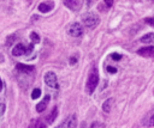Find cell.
Listing matches in <instances>:
<instances>
[{
  "mask_svg": "<svg viewBox=\"0 0 154 128\" xmlns=\"http://www.w3.org/2000/svg\"><path fill=\"white\" fill-rule=\"evenodd\" d=\"M24 54H27V47L23 43H18L12 49V55L13 56H21V55H24Z\"/></svg>",
  "mask_w": 154,
  "mask_h": 128,
  "instance_id": "cell-8",
  "label": "cell"
},
{
  "mask_svg": "<svg viewBox=\"0 0 154 128\" xmlns=\"http://www.w3.org/2000/svg\"><path fill=\"white\" fill-rule=\"evenodd\" d=\"M64 4L71 10H78L81 6V0H64Z\"/></svg>",
  "mask_w": 154,
  "mask_h": 128,
  "instance_id": "cell-9",
  "label": "cell"
},
{
  "mask_svg": "<svg viewBox=\"0 0 154 128\" xmlns=\"http://www.w3.org/2000/svg\"><path fill=\"white\" fill-rule=\"evenodd\" d=\"M69 34L74 37H80L83 34V29L80 23H72L69 28Z\"/></svg>",
  "mask_w": 154,
  "mask_h": 128,
  "instance_id": "cell-5",
  "label": "cell"
},
{
  "mask_svg": "<svg viewBox=\"0 0 154 128\" xmlns=\"http://www.w3.org/2000/svg\"><path fill=\"white\" fill-rule=\"evenodd\" d=\"M54 7V3L51 1V0H48V1H43L39 5V11L42 12V13H47L49 12Z\"/></svg>",
  "mask_w": 154,
  "mask_h": 128,
  "instance_id": "cell-7",
  "label": "cell"
},
{
  "mask_svg": "<svg viewBox=\"0 0 154 128\" xmlns=\"http://www.w3.org/2000/svg\"><path fill=\"white\" fill-rule=\"evenodd\" d=\"M83 23H84L85 26H88L90 29H94L99 24V17L94 13H91V12L85 13L83 16Z\"/></svg>",
  "mask_w": 154,
  "mask_h": 128,
  "instance_id": "cell-2",
  "label": "cell"
},
{
  "mask_svg": "<svg viewBox=\"0 0 154 128\" xmlns=\"http://www.w3.org/2000/svg\"><path fill=\"white\" fill-rule=\"evenodd\" d=\"M70 63L72 65V63H76V57H71V60H70Z\"/></svg>",
  "mask_w": 154,
  "mask_h": 128,
  "instance_id": "cell-23",
  "label": "cell"
},
{
  "mask_svg": "<svg viewBox=\"0 0 154 128\" xmlns=\"http://www.w3.org/2000/svg\"><path fill=\"white\" fill-rule=\"evenodd\" d=\"M146 22H147L149 25L154 26V18H147V19H146Z\"/></svg>",
  "mask_w": 154,
  "mask_h": 128,
  "instance_id": "cell-20",
  "label": "cell"
},
{
  "mask_svg": "<svg viewBox=\"0 0 154 128\" xmlns=\"http://www.w3.org/2000/svg\"><path fill=\"white\" fill-rule=\"evenodd\" d=\"M30 39H32V41L34 43H39L40 42V37H39V35L36 33H32V34H30Z\"/></svg>",
  "mask_w": 154,
  "mask_h": 128,
  "instance_id": "cell-17",
  "label": "cell"
},
{
  "mask_svg": "<svg viewBox=\"0 0 154 128\" xmlns=\"http://www.w3.org/2000/svg\"><path fill=\"white\" fill-rule=\"evenodd\" d=\"M48 102H49V96L47 95V96H45V98H43V101H41L38 105H36V110L39 111V113H42L45 109H46V107H47V104H48Z\"/></svg>",
  "mask_w": 154,
  "mask_h": 128,
  "instance_id": "cell-10",
  "label": "cell"
},
{
  "mask_svg": "<svg viewBox=\"0 0 154 128\" xmlns=\"http://www.w3.org/2000/svg\"><path fill=\"white\" fill-rule=\"evenodd\" d=\"M141 42H143V43H152V42H154V34L149 33V34L142 36L141 37Z\"/></svg>",
  "mask_w": 154,
  "mask_h": 128,
  "instance_id": "cell-13",
  "label": "cell"
},
{
  "mask_svg": "<svg viewBox=\"0 0 154 128\" xmlns=\"http://www.w3.org/2000/svg\"><path fill=\"white\" fill-rule=\"evenodd\" d=\"M107 72L114 74V73L117 72V68H116V67H112V66H108V67H107Z\"/></svg>",
  "mask_w": 154,
  "mask_h": 128,
  "instance_id": "cell-19",
  "label": "cell"
},
{
  "mask_svg": "<svg viewBox=\"0 0 154 128\" xmlns=\"http://www.w3.org/2000/svg\"><path fill=\"white\" fill-rule=\"evenodd\" d=\"M111 104H112V100H107L104 104H102V110L105 113H108L111 110Z\"/></svg>",
  "mask_w": 154,
  "mask_h": 128,
  "instance_id": "cell-15",
  "label": "cell"
},
{
  "mask_svg": "<svg viewBox=\"0 0 154 128\" xmlns=\"http://www.w3.org/2000/svg\"><path fill=\"white\" fill-rule=\"evenodd\" d=\"M111 57H112L113 60L118 61V60H120V59H122V55H119V54H117V53H113V54H111Z\"/></svg>",
  "mask_w": 154,
  "mask_h": 128,
  "instance_id": "cell-18",
  "label": "cell"
},
{
  "mask_svg": "<svg viewBox=\"0 0 154 128\" xmlns=\"http://www.w3.org/2000/svg\"><path fill=\"white\" fill-rule=\"evenodd\" d=\"M28 128H46V126L42 123V121L41 120H33L32 122H30V124H29V127Z\"/></svg>",
  "mask_w": 154,
  "mask_h": 128,
  "instance_id": "cell-12",
  "label": "cell"
},
{
  "mask_svg": "<svg viewBox=\"0 0 154 128\" xmlns=\"http://www.w3.org/2000/svg\"><path fill=\"white\" fill-rule=\"evenodd\" d=\"M57 115H58V108H53V110H52V111L49 113V115L47 116V122H48V123H53V121L55 120Z\"/></svg>",
  "mask_w": 154,
  "mask_h": 128,
  "instance_id": "cell-14",
  "label": "cell"
},
{
  "mask_svg": "<svg viewBox=\"0 0 154 128\" xmlns=\"http://www.w3.org/2000/svg\"><path fill=\"white\" fill-rule=\"evenodd\" d=\"M17 70L19 72H23V73H30L34 71V66H27V65H23V63H18Z\"/></svg>",
  "mask_w": 154,
  "mask_h": 128,
  "instance_id": "cell-11",
  "label": "cell"
},
{
  "mask_svg": "<svg viewBox=\"0 0 154 128\" xmlns=\"http://www.w3.org/2000/svg\"><path fill=\"white\" fill-rule=\"evenodd\" d=\"M45 83L51 87V89H58V79H57V76L55 73L53 72H47L46 76H45Z\"/></svg>",
  "mask_w": 154,
  "mask_h": 128,
  "instance_id": "cell-4",
  "label": "cell"
},
{
  "mask_svg": "<svg viewBox=\"0 0 154 128\" xmlns=\"http://www.w3.org/2000/svg\"><path fill=\"white\" fill-rule=\"evenodd\" d=\"M98 83H99V73H98V68L97 67H93L91 71L89 72V76H88V80H87V85H85V89H87V92L89 95H91L94 92L95 87L98 86Z\"/></svg>",
  "mask_w": 154,
  "mask_h": 128,
  "instance_id": "cell-1",
  "label": "cell"
},
{
  "mask_svg": "<svg viewBox=\"0 0 154 128\" xmlns=\"http://www.w3.org/2000/svg\"><path fill=\"white\" fill-rule=\"evenodd\" d=\"M3 90V81H1V79H0V91Z\"/></svg>",
  "mask_w": 154,
  "mask_h": 128,
  "instance_id": "cell-24",
  "label": "cell"
},
{
  "mask_svg": "<svg viewBox=\"0 0 154 128\" xmlns=\"http://www.w3.org/2000/svg\"><path fill=\"white\" fill-rule=\"evenodd\" d=\"M105 4L107 7H111L113 5V0H105Z\"/></svg>",
  "mask_w": 154,
  "mask_h": 128,
  "instance_id": "cell-21",
  "label": "cell"
},
{
  "mask_svg": "<svg viewBox=\"0 0 154 128\" xmlns=\"http://www.w3.org/2000/svg\"><path fill=\"white\" fill-rule=\"evenodd\" d=\"M41 96V90L40 89H34L33 92H32V98L33 100H36Z\"/></svg>",
  "mask_w": 154,
  "mask_h": 128,
  "instance_id": "cell-16",
  "label": "cell"
},
{
  "mask_svg": "<svg viewBox=\"0 0 154 128\" xmlns=\"http://www.w3.org/2000/svg\"><path fill=\"white\" fill-rule=\"evenodd\" d=\"M148 124H149V126H154V115H152V116H150V119H149V122H148Z\"/></svg>",
  "mask_w": 154,
  "mask_h": 128,
  "instance_id": "cell-22",
  "label": "cell"
},
{
  "mask_svg": "<svg viewBox=\"0 0 154 128\" xmlns=\"http://www.w3.org/2000/svg\"><path fill=\"white\" fill-rule=\"evenodd\" d=\"M137 54L141 55V56H144V57H152V56H154V47L148 46V47L140 48L137 50Z\"/></svg>",
  "mask_w": 154,
  "mask_h": 128,
  "instance_id": "cell-6",
  "label": "cell"
},
{
  "mask_svg": "<svg viewBox=\"0 0 154 128\" xmlns=\"http://www.w3.org/2000/svg\"><path fill=\"white\" fill-rule=\"evenodd\" d=\"M77 127V119L75 115H69L63 122L55 128H76Z\"/></svg>",
  "mask_w": 154,
  "mask_h": 128,
  "instance_id": "cell-3",
  "label": "cell"
}]
</instances>
